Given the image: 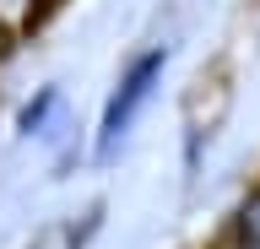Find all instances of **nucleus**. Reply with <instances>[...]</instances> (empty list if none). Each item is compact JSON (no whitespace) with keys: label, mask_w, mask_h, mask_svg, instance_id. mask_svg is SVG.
I'll return each mask as SVG.
<instances>
[{"label":"nucleus","mask_w":260,"mask_h":249,"mask_svg":"<svg viewBox=\"0 0 260 249\" xmlns=\"http://www.w3.org/2000/svg\"><path fill=\"white\" fill-rule=\"evenodd\" d=\"M162 70H168V49L152 44V49L130 54L125 70L114 76V92L103 98V114H98V135H92V157H114L125 147V135L136 130L141 109L152 103V92L162 87Z\"/></svg>","instance_id":"nucleus-1"},{"label":"nucleus","mask_w":260,"mask_h":249,"mask_svg":"<svg viewBox=\"0 0 260 249\" xmlns=\"http://www.w3.org/2000/svg\"><path fill=\"white\" fill-rule=\"evenodd\" d=\"M49 6H54V0H0V49L22 44V38L49 17Z\"/></svg>","instance_id":"nucleus-2"},{"label":"nucleus","mask_w":260,"mask_h":249,"mask_svg":"<svg viewBox=\"0 0 260 249\" xmlns=\"http://www.w3.org/2000/svg\"><path fill=\"white\" fill-rule=\"evenodd\" d=\"M60 109V87H38V98L22 103V114H16V130L22 135H49V119Z\"/></svg>","instance_id":"nucleus-3"},{"label":"nucleus","mask_w":260,"mask_h":249,"mask_svg":"<svg viewBox=\"0 0 260 249\" xmlns=\"http://www.w3.org/2000/svg\"><path fill=\"white\" fill-rule=\"evenodd\" d=\"M233 228H244V233H255V238H260V184L239 200V211H233Z\"/></svg>","instance_id":"nucleus-4"},{"label":"nucleus","mask_w":260,"mask_h":249,"mask_svg":"<svg viewBox=\"0 0 260 249\" xmlns=\"http://www.w3.org/2000/svg\"><path fill=\"white\" fill-rule=\"evenodd\" d=\"M217 249H260V238H255V233H244V228H233V222H228V233L217 238Z\"/></svg>","instance_id":"nucleus-5"}]
</instances>
